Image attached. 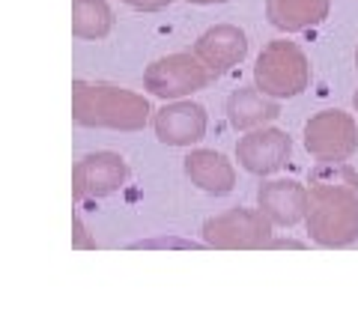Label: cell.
Masks as SVG:
<instances>
[{
	"instance_id": "10",
	"label": "cell",
	"mask_w": 358,
	"mask_h": 322,
	"mask_svg": "<svg viewBox=\"0 0 358 322\" xmlns=\"http://www.w3.org/2000/svg\"><path fill=\"white\" fill-rule=\"evenodd\" d=\"M192 51L206 63L212 75L221 78L248 57V36L236 24H215L206 33H200Z\"/></svg>"
},
{
	"instance_id": "2",
	"label": "cell",
	"mask_w": 358,
	"mask_h": 322,
	"mask_svg": "<svg viewBox=\"0 0 358 322\" xmlns=\"http://www.w3.org/2000/svg\"><path fill=\"white\" fill-rule=\"evenodd\" d=\"M152 108L147 96L114 84H72V123L81 129L110 131H141L147 126Z\"/></svg>"
},
{
	"instance_id": "11",
	"label": "cell",
	"mask_w": 358,
	"mask_h": 322,
	"mask_svg": "<svg viewBox=\"0 0 358 322\" xmlns=\"http://www.w3.org/2000/svg\"><path fill=\"white\" fill-rule=\"evenodd\" d=\"M257 206L275 227H296L308 218V188L296 180H263Z\"/></svg>"
},
{
	"instance_id": "17",
	"label": "cell",
	"mask_w": 358,
	"mask_h": 322,
	"mask_svg": "<svg viewBox=\"0 0 358 322\" xmlns=\"http://www.w3.org/2000/svg\"><path fill=\"white\" fill-rule=\"evenodd\" d=\"M72 248H96V242L87 236V227H84V221L78 215L72 221Z\"/></svg>"
},
{
	"instance_id": "12",
	"label": "cell",
	"mask_w": 358,
	"mask_h": 322,
	"mask_svg": "<svg viewBox=\"0 0 358 322\" xmlns=\"http://www.w3.org/2000/svg\"><path fill=\"white\" fill-rule=\"evenodd\" d=\"M224 114H227V123L236 131H251L268 126L272 119L281 117V98L266 96L260 87H239L227 96V105H224Z\"/></svg>"
},
{
	"instance_id": "16",
	"label": "cell",
	"mask_w": 358,
	"mask_h": 322,
	"mask_svg": "<svg viewBox=\"0 0 358 322\" xmlns=\"http://www.w3.org/2000/svg\"><path fill=\"white\" fill-rule=\"evenodd\" d=\"M131 248H200V245L188 239H143V242H134Z\"/></svg>"
},
{
	"instance_id": "20",
	"label": "cell",
	"mask_w": 358,
	"mask_h": 322,
	"mask_svg": "<svg viewBox=\"0 0 358 322\" xmlns=\"http://www.w3.org/2000/svg\"><path fill=\"white\" fill-rule=\"evenodd\" d=\"M185 3H194V6H215V3H227V0H185Z\"/></svg>"
},
{
	"instance_id": "9",
	"label": "cell",
	"mask_w": 358,
	"mask_h": 322,
	"mask_svg": "<svg viewBox=\"0 0 358 322\" xmlns=\"http://www.w3.org/2000/svg\"><path fill=\"white\" fill-rule=\"evenodd\" d=\"M209 129V114L203 105L188 102V98H173L152 114V131L164 147H192L203 140Z\"/></svg>"
},
{
	"instance_id": "21",
	"label": "cell",
	"mask_w": 358,
	"mask_h": 322,
	"mask_svg": "<svg viewBox=\"0 0 358 322\" xmlns=\"http://www.w3.org/2000/svg\"><path fill=\"white\" fill-rule=\"evenodd\" d=\"M352 108H355V114H358V90L352 93Z\"/></svg>"
},
{
	"instance_id": "3",
	"label": "cell",
	"mask_w": 358,
	"mask_h": 322,
	"mask_svg": "<svg viewBox=\"0 0 358 322\" xmlns=\"http://www.w3.org/2000/svg\"><path fill=\"white\" fill-rule=\"evenodd\" d=\"M310 60L296 42L275 39L254 63V84L272 98H296L310 87Z\"/></svg>"
},
{
	"instance_id": "7",
	"label": "cell",
	"mask_w": 358,
	"mask_h": 322,
	"mask_svg": "<svg viewBox=\"0 0 358 322\" xmlns=\"http://www.w3.org/2000/svg\"><path fill=\"white\" fill-rule=\"evenodd\" d=\"M129 180V164L120 152H90L72 170V197L78 203L84 200H102L117 194Z\"/></svg>"
},
{
	"instance_id": "13",
	"label": "cell",
	"mask_w": 358,
	"mask_h": 322,
	"mask_svg": "<svg viewBox=\"0 0 358 322\" xmlns=\"http://www.w3.org/2000/svg\"><path fill=\"white\" fill-rule=\"evenodd\" d=\"M185 176L192 180V185H197L200 191L224 197L236 188V168L224 152L215 149H192L182 161Z\"/></svg>"
},
{
	"instance_id": "6",
	"label": "cell",
	"mask_w": 358,
	"mask_h": 322,
	"mask_svg": "<svg viewBox=\"0 0 358 322\" xmlns=\"http://www.w3.org/2000/svg\"><path fill=\"white\" fill-rule=\"evenodd\" d=\"M305 149L317 161H350L358 149V123L346 110H320L305 123Z\"/></svg>"
},
{
	"instance_id": "4",
	"label": "cell",
	"mask_w": 358,
	"mask_h": 322,
	"mask_svg": "<svg viewBox=\"0 0 358 322\" xmlns=\"http://www.w3.org/2000/svg\"><path fill=\"white\" fill-rule=\"evenodd\" d=\"M203 245L218 251H260L275 236V224L263 215V209L236 206L224 215L203 221Z\"/></svg>"
},
{
	"instance_id": "19",
	"label": "cell",
	"mask_w": 358,
	"mask_h": 322,
	"mask_svg": "<svg viewBox=\"0 0 358 322\" xmlns=\"http://www.w3.org/2000/svg\"><path fill=\"white\" fill-rule=\"evenodd\" d=\"M272 248H293V251H301V248H305V242H299V239H278V236H272V239H268V245H266V251H272Z\"/></svg>"
},
{
	"instance_id": "18",
	"label": "cell",
	"mask_w": 358,
	"mask_h": 322,
	"mask_svg": "<svg viewBox=\"0 0 358 322\" xmlns=\"http://www.w3.org/2000/svg\"><path fill=\"white\" fill-rule=\"evenodd\" d=\"M120 3H126L131 9H138V13H159V9L171 6L173 0H120Z\"/></svg>"
},
{
	"instance_id": "8",
	"label": "cell",
	"mask_w": 358,
	"mask_h": 322,
	"mask_svg": "<svg viewBox=\"0 0 358 322\" xmlns=\"http://www.w3.org/2000/svg\"><path fill=\"white\" fill-rule=\"evenodd\" d=\"M236 159L248 173L266 180V176H275L287 168V161L293 159V140L287 131L272 126L251 129L236 143Z\"/></svg>"
},
{
	"instance_id": "1",
	"label": "cell",
	"mask_w": 358,
	"mask_h": 322,
	"mask_svg": "<svg viewBox=\"0 0 358 322\" xmlns=\"http://www.w3.org/2000/svg\"><path fill=\"white\" fill-rule=\"evenodd\" d=\"M305 224L320 248H350L358 242V173L350 161H320L310 170Z\"/></svg>"
},
{
	"instance_id": "22",
	"label": "cell",
	"mask_w": 358,
	"mask_h": 322,
	"mask_svg": "<svg viewBox=\"0 0 358 322\" xmlns=\"http://www.w3.org/2000/svg\"><path fill=\"white\" fill-rule=\"evenodd\" d=\"M355 66H358V48H355Z\"/></svg>"
},
{
	"instance_id": "14",
	"label": "cell",
	"mask_w": 358,
	"mask_h": 322,
	"mask_svg": "<svg viewBox=\"0 0 358 322\" xmlns=\"http://www.w3.org/2000/svg\"><path fill=\"white\" fill-rule=\"evenodd\" d=\"M331 13V0H266L268 24L281 33H301L322 24Z\"/></svg>"
},
{
	"instance_id": "5",
	"label": "cell",
	"mask_w": 358,
	"mask_h": 322,
	"mask_svg": "<svg viewBox=\"0 0 358 322\" xmlns=\"http://www.w3.org/2000/svg\"><path fill=\"white\" fill-rule=\"evenodd\" d=\"M212 78L215 75L206 69V63L194 51H176L147 66V72H143V90L155 98L173 102V98H185L197 90H206L212 84Z\"/></svg>"
},
{
	"instance_id": "15",
	"label": "cell",
	"mask_w": 358,
	"mask_h": 322,
	"mask_svg": "<svg viewBox=\"0 0 358 322\" xmlns=\"http://www.w3.org/2000/svg\"><path fill=\"white\" fill-rule=\"evenodd\" d=\"M114 30V9L108 0H72V36L84 42L105 39Z\"/></svg>"
}]
</instances>
